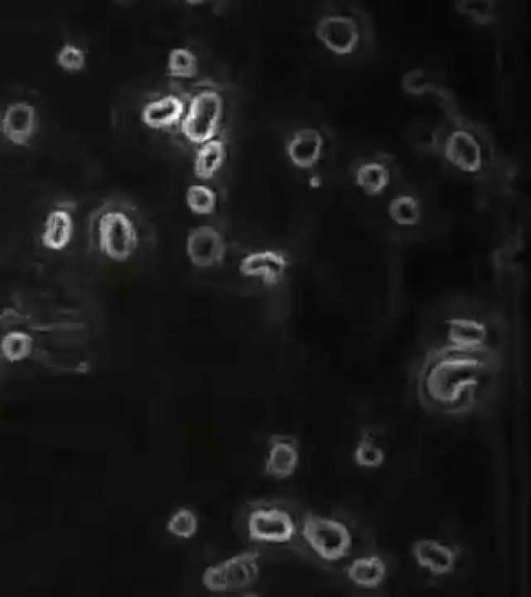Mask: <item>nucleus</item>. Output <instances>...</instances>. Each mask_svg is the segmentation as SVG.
Instances as JSON below:
<instances>
[{
  "label": "nucleus",
  "instance_id": "nucleus-7",
  "mask_svg": "<svg viewBox=\"0 0 531 597\" xmlns=\"http://www.w3.org/2000/svg\"><path fill=\"white\" fill-rule=\"evenodd\" d=\"M296 532L293 518L283 509H257L248 518V533L255 542L286 544L292 540Z\"/></svg>",
  "mask_w": 531,
  "mask_h": 597
},
{
  "label": "nucleus",
  "instance_id": "nucleus-27",
  "mask_svg": "<svg viewBox=\"0 0 531 597\" xmlns=\"http://www.w3.org/2000/svg\"><path fill=\"white\" fill-rule=\"evenodd\" d=\"M198 518L188 508H180L167 523V530L177 537L190 538L198 531Z\"/></svg>",
  "mask_w": 531,
  "mask_h": 597
},
{
  "label": "nucleus",
  "instance_id": "nucleus-9",
  "mask_svg": "<svg viewBox=\"0 0 531 597\" xmlns=\"http://www.w3.org/2000/svg\"><path fill=\"white\" fill-rule=\"evenodd\" d=\"M443 155L447 162L466 174H478L484 164L480 141L466 129H456L446 137Z\"/></svg>",
  "mask_w": 531,
  "mask_h": 597
},
{
  "label": "nucleus",
  "instance_id": "nucleus-13",
  "mask_svg": "<svg viewBox=\"0 0 531 597\" xmlns=\"http://www.w3.org/2000/svg\"><path fill=\"white\" fill-rule=\"evenodd\" d=\"M411 551L418 565L434 576L451 574L459 556L456 549L427 538L416 540Z\"/></svg>",
  "mask_w": 531,
  "mask_h": 597
},
{
  "label": "nucleus",
  "instance_id": "nucleus-3",
  "mask_svg": "<svg viewBox=\"0 0 531 597\" xmlns=\"http://www.w3.org/2000/svg\"><path fill=\"white\" fill-rule=\"evenodd\" d=\"M225 112L221 94L210 88L195 92L186 102L184 117L179 130L184 138L195 146L216 137Z\"/></svg>",
  "mask_w": 531,
  "mask_h": 597
},
{
  "label": "nucleus",
  "instance_id": "nucleus-16",
  "mask_svg": "<svg viewBox=\"0 0 531 597\" xmlns=\"http://www.w3.org/2000/svg\"><path fill=\"white\" fill-rule=\"evenodd\" d=\"M74 235V220L70 208L66 205L48 213L41 237L42 245L51 251L66 249Z\"/></svg>",
  "mask_w": 531,
  "mask_h": 597
},
{
  "label": "nucleus",
  "instance_id": "nucleus-14",
  "mask_svg": "<svg viewBox=\"0 0 531 597\" xmlns=\"http://www.w3.org/2000/svg\"><path fill=\"white\" fill-rule=\"evenodd\" d=\"M324 144V137L318 129L301 128L289 139L287 154L296 167L309 170L319 163L323 155Z\"/></svg>",
  "mask_w": 531,
  "mask_h": 597
},
{
  "label": "nucleus",
  "instance_id": "nucleus-12",
  "mask_svg": "<svg viewBox=\"0 0 531 597\" xmlns=\"http://www.w3.org/2000/svg\"><path fill=\"white\" fill-rule=\"evenodd\" d=\"M38 126L35 106L27 102L10 104L0 120V129L16 146H25L33 138Z\"/></svg>",
  "mask_w": 531,
  "mask_h": 597
},
{
  "label": "nucleus",
  "instance_id": "nucleus-26",
  "mask_svg": "<svg viewBox=\"0 0 531 597\" xmlns=\"http://www.w3.org/2000/svg\"><path fill=\"white\" fill-rule=\"evenodd\" d=\"M497 4L494 0H459L456 10L473 22L484 25L495 18Z\"/></svg>",
  "mask_w": 531,
  "mask_h": 597
},
{
  "label": "nucleus",
  "instance_id": "nucleus-15",
  "mask_svg": "<svg viewBox=\"0 0 531 597\" xmlns=\"http://www.w3.org/2000/svg\"><path fill=\"white\" fill-rule=\"evenodd\" d=\"M186 102L177 94H166L144 106L142 120L145 125L154 130L179 127L184 117Z\"/></svg>",
  "mask_w": 531,
  "mask_h": 597
},
{
  "label": "nucleus",
  "instance_id": "nucleus-6",
  "mask_svg": "<svg viewBox=\"0 0 531 597\" xmlns=\"http://www.w3.org/2000/svg\"><path fill=\"white\" fill-rule=\"evenodd\" d=\"M316 36L334 54L349 55L358 48L361 31L357 20L352 16L331 13L318 20Z\"/></svg>",
  "mask_w": 531,
  "mask_h": 597
},
{
  "label": "nucleus",
  "instance_id": "nucleus-20",
  "mask_svg": "<svg viewBox=\"0 0 531 597\" xmlns=\"http://www.w3.org/2000/svg\"><path fill=\"white\" fill-rule=\"evenodd\" d=\"M386 575V564L378 555L359 557L347 568L348 579L360 588H377L385 581Z\"/></svg>",
  "mask_w": 531,
  "mask_h": 597
},
{
  "label": "nucleus",
  "instance_id": "nucleus-18",
  "mask_svg": "<svg viewBox=\"0 0 531 597\" xmlns=\"http://www.w3.org/2000/svg\"><path fill=\"white\" fill-rule=\"evenodd\" d=\"M389 167L381 160L370 159L361 162L354 172V183L368 196L383 194L390 185Z\"/></svg>",
  "mask_w": 531,
  "mask_h": 597
},
{
  "label": "nucleus",
  "instance_id": "nucleus-28",
  "mask_svg": "<svg viewBox=\"0 0 531 597\" xmlns=\"http://www.w3.org/2000/svg\"><path fill=\"white\" fill-rule=\"evenodd\" d=\"M58 64L66 71H80L86 66L87 55L80 47L66 43L58 52Z\"/></svg>",
  "mask_w": 531,
  "mask_h": 597
},
{
  "label": "nucleus",
  "instance_id": "nucleus-1",
  "mask_svg": "<svg viewBox=\"0 0 531 597\" xmlns=\"http://www.w3.org/2000/svg\"><path fill=\"white\" fill-rule=\"evenodd\" d=\"M497 365L489 350L471 352L449 346L436 350L425 359L419 371V400L437 413H470L490 392Z\"/></svg>",
  "mask_w": 531,
  "mask_h": 597
},
{
  "label": "nucleus",
  "instance_id": "nucleus-23",
  "mask_svg": "<svg viewBox=\"0 0 531 597\" xmlns=\"http://www.w3.org/2000/svg\"><path fill=\"white\" fill-rule=\"evenodd\" d=\"M167 69L173 77L179 79L194 78L199 73V60L197 55L189 48L177 47L170 52Z\"/></svg>",
  "mask_w": 531,
  "mask_h": 597
},
{
  "label": "nucleus",
  "instance_id": "nucleus-11",
  "mask_svg": "<svg viewBox=\"0 0 531 597\" xmlns=\"http://www.w3.org/2000/svg\"><path fill=\"white\" fill-rule=\"evenodd\" d=\"M447 346L462 351H485L488 349L490 332L488 326L475 318L458 316L446 324Z\"/></svg>",
  "mask_w": 531,
  "mask_h": 597
},
{
  "label": "nucleus",
  "instance_id": "nucleus-17",
  "mask_svg": "<svg viewBox=\"0 0 531 597\" xmlns=\"http://www.w3.org/2000/svg\"><path fill=\"white\" fill-rule=\"evenodd\" d=\"M299 451L296 442L286 436H273L266 461V472L278 479L292 476L298 466Z\"/></svg>",
  "mask_w": 531,
  "mask_h": 597
},
{
  "label": "nucleus",
  "instance_id": "nucleus-2",
  "mask_svg": "<svg viewBox=\"0 0 531 597\" xmlns=\"http://www.w3.org/2000/svg\"><path fill=\"white\" fill-rule=\"evenodd\" d=\"M90 235L106 259L126 263L142 245V220L134 207L124 202H108L92 215Z\"/></svg>",
  "mask_w": 531,
  "mask_h": 597
},
{
  "label": "nucleus",
  "instance_id": "nucleus-8",
  "mask_svg": "<svg viewBox=\"0 0 531 597\" xmlns=\"http://www.w3.org/2000/svg\"><path fill=\"white\" fill-rule=\"evenodd\" d=\"M186 252L194 267L210 269L225 261L227 244L215 227L202 225L189 233Z\"/></svg>",
  "mask_w": 531,
  "mask_h": 597
},
{
  "label": "nucleus",
  "instance_id": "nucleus-25",
  "mask_svg": "<svg viewBox=\"0 0 531 597\" xmlns=\"http://www.w3.org/2000/svg\"><path fill=\"white\" fill-rule=\"evenodd\" d=\"M354 461L362 468L376 469L385 461L383 449L368 434L363 435L354 450Z\"/></svg>",
  "mask_w": 531,
  "mask_h": 597
},
{
  "label": "nucleus",
  "instance_id": "nucleus-5",
  "mask_svg": "<svg viewBox=\"0 0 531 597\" xmlns=\"http://www.w3.org/2000/svg\"><path fill=\"white\" fill-rule=\"evenodd\" d=\"M259 552L249 551L207 568L204 586L213 592H233L253 584L259 575Z\"/></svg>",
  "mask_w": 531,
  "mask_h": 597
},
{
  "label": "nucleus",
  "instance_id": "nucleus-21",
  "mask_svg": "<svg viewBox=\"0 0 531 597\" xmlns=\"http://www.w3.org/2000/svg\"><path fill=\"white\" fill-rule=\"evenodd\" d=\"M387 213L391 221L401 227H413L422 220V207L418 198L402 193L395 196L388 204Z\"/></svg>",
  "mask_w": 531,
  "mask_h": 597
},
{
  "label": "nucleus",
  "instance_id": "nucleus-22",
  "mask_svg": "<svg viewBox=\"0 0 531 597\" xmlns=\"http://www.w3.org/2000/svg\"><path fill=\"white\" fill-rule=\"evenodd\" d=\"M34 347V337L22 330L9 331L0 339V354L10 363L26 360L33 354Z\"/></svg>",
  "mask_w": 531,
  "mask_h": 597
},
{
  "label": "nucleus",
  "instance_id": "nucleus-4",
  "mask_svg": "<svg viewBox=\"0 0 531 597\" xmlns=\"http://www.w3.org/2000/svg\"><path fill=\"white\" fill-rule=\"evenodd\" d=\"M302 536L312 550L327 562L346 558L353 545L352 534L346 524L314 514L305 516Z\"/></svg>",
  "mask_w": 531,
  "mask_h": 597
},
{
  "label": "nucleus",
  "instance_id": "nucleus-19",
  "mask_svg": "<svg viewBox=\"0 0 531 597\" xmlns=\"http://www.w3.org/2000/svg\"><path fill=\"white\" fill-rule=\"evenodd\" d=\"M227 158V146L220 138H213L199 146L194 155L193 172L202 181H209L219 172Z\"/></svg>",
  "mask_w": 531,
  "mask_h": 597
},
{
  "label": "nucleus",
  "instance_id": "nucleus-29",
  "mask_svg": "<svg viewBox=\"0 0 531 597\" xmlns=\"http://www.w3.org/2000/svg\"><path fill=\"white\" fill-rule=\"evenodd\" d=\"M403 85L407 93L413 95L423 94L430 88V83L422 70H413L407 73Z\"/></svg>",
  "mask_w": 531,
  "mask_h": 597
},
{
  "label": "nucleus",
  "instance_id": "nucleus-10",
  "mask_svg": "<svg viewBox=\"0 0 531 597\" xmlns=\"http://www.w3.org/2000/svg\"><path fill=\"white\" fill-rule=\"evenodd\" d=\"M288 268L286 255L272 249L251 252L239 265V271L244 277L260 279L269 287L281 282Z\"/></svg>",
  "mask_w": 531,
  "mask_h": 597
},
{
  "label": "nucleus",
  "instance_id": "nucleus-24",
  "mask_svg": "<svg viewBox=\"0 0 531 597\" xmlns=\"http://www.w3.org/2000/svg\"><path fill=\"white\" fill-rule=\"evenodd\" d=\"M186 204L190 211L197 215H212L217 206V195L207 185H191L186 192Z\"/></svg>",
  "mask_w": 531,
  "mask_h": 597
}]
</instances>
